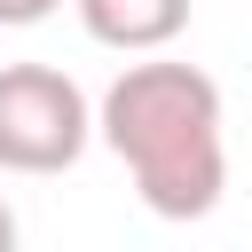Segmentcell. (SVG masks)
I'll use <instances>...</instances> for the list:
<instances>
[{
  "label": "cell",
  "mask_w": 252,
  "mask_h": 252,
  "mask_svg": "<svg viewBox=\"0 0 252 252\" xmlns=\"http://www.w3.org/2000/svg\"><path fill=\"white\" fill-rule=\"evenodd\" d=\"M94 142V102L55 63H0V173H63Z\"/></svg>",
  "instance_id": "obj_2"
},
{
  "label": "cell",
  "mask_w": 252,
  "mask_h": 252,
  "mask_svg": "<svg viewBox=\"0 0 252 252\" xmlns=\"http://www.w3.org/2000/svg\"><path fill=\"white\" fill-rule=\"evenodd\" d=\"M0 252H16V205L0 197Z\"/></svg>",
  "instance_id": "obj_5"
},
{
  "label": "cell",
  "mask_w": 252,
  "mask_h": 252,
  "mask_svg": "<svg viewBox=\"0 0 252 252\" xmlns=\"http://www.w3.org/2000/svg\"><path fill=\"white\" fill-rule=\"evenodd\" d=\"M94 134L118 150L158 220H205L228 189L220 87L197 63H126L94 102Z\"/></svg>",
  "instance_id": "obj_1"
},
{
  "label": "cell",
  "mask_w": 252,
  "mask_h": 252,
  "mask_svg": "<svg viewBox=\"0 0 252 252\" xmlns=\"http://www.w3.org/2000/svg\"><path fill=\"white\" fill-rule=\"evenodd\" d=\"M63 0H0V24H47Z\"/></svg>",
  "instance_id": "obj_4"
},
{
  "label": "cell",
  "mask_w": 252,
  "mask_h": 252,
  "mask_svg": "<svg viewBox=\"0 0 252 252\" xmlns=\"http://www.w3.org/2000/svg\"><path fill=\"white\" fill-rule=\"evenodd\" d=\"M71 8H79L87 39L94 47H118V55H158L197 16V0H71Z\"/></svg>",
  "instance_id": "obj_3"
}]
</instances>
